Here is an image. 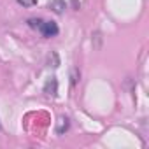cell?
Instances as JSON below:
<instances>
[{"label":"cell","instance_id":"6da1fadb","mask_svg":"<svg viewBox=\"0 0 149 149\" xmlns=\"http://www.w3.org/2000/svg\"><path fill=\"white\" fill-rule=\"evenodd\" d=\"M39 32L44 37H54V35H58V25L54 21H42L39 26Z\"/></svg>","mask_w":149,"mask_h":149},{"label":"cell","instance_id":"7a4b0ae2","mask_svg":"<svg viewBox=\"0 0 149 149\" xmlns=\"http://www.w3.org/2000/svg\"><path fill=\"white\" fill-rule=\"evenodd\" d=\"M56 91H58V83H56V79H54V77L47 79V83L44 84V93H47V95L54 97V95H56Z\"/></svg>","mask_w":149,"mask_h":149},{"label":"cell","instance_id":"3957f363","mask_svg":"<svg viewBox=\"0 0 149 149\" xmlns=\"http://www.w3.org/2000/svg\"><path fill=\"white\" fill-rule=\"evenodd\" d=\"M67 130H68V118L60 116V118H58V121H56V133H58V135H61V133H65Z\"/></svg>","mask_w":149,"mask_h":149},{"label":"cell","instance_id":"277c9868","mask_svg":"<svg viewBox=\"0 0 149 149\" xmlns=\"http://www.w3.org/2000/svg\"><path fill=\"white\" fill-rule=\"evenodd\" d=\"M49 9L56 14H61L65 9V0H49Z\"/></svg>","mask_w":149,"mask_h":149},{"label":"cell","instance_id":"5b68a950","mask_svg":"<svg viewBox=\"0 0 149 149\" xmlns=\"http://www.w3.org/2000/svg\"><path fill=\"white\" fill-rule=\"evenodd\" d=\"M16 2L19 6H23V7H33L37 4V0H16Z\"/></svg>","mask_w":149,"mask_h":149},{"label":"cell","instance_id":"8992f818","mask_svg":"<svg viewBox=\"0 0 149 149\" xmlns=\"http://www.w3.org/2000/svg\"><path fill=\"white\" fill-rule=\"evenodd\" d=\"M40 23H42V19H28V25L32 26V28H35V30H39V26H40Z\"/></svg>","mask_w":149,"mask_h":149}]
</instances>
